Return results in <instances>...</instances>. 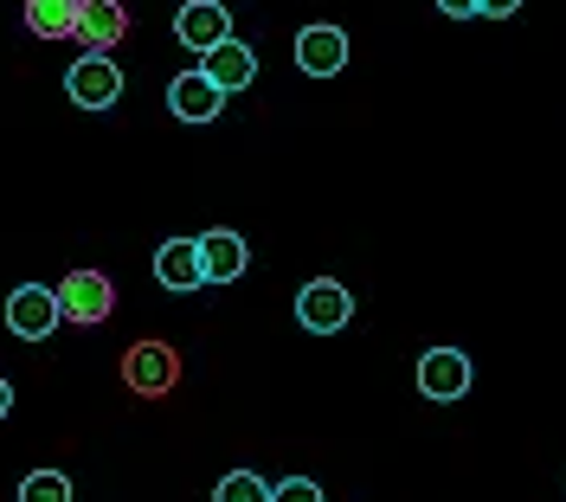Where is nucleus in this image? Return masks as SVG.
I'll return each instance as SVG.
<instances>
[{
    "label": "nucleus",
    "mask_w": 566,
    "mask_h": 502,
    "mask_svg": "<svg viewBox=\"0 0 566 502\" xmlns=\"http://www.w3.org/2000/svg\"><path fill=\"white\" fill-rule=\"evenodd\" d=\"M200 59H207L200 72H207L226 97H232V91H245L251 77H258V59H251V45H239V39H219V45H212V52H200Z\"/></svg>",
    "instance_id": "10"
},
{
    "label": "nucleus",
    "mask_w": 566,
    "mask_h": 502,
    "mask_svg": "<svg viewBox=\"0 0 566 502\" xmlns=\"http://www.w3.org/2000/svg\"><path fill=\"white\" fill-rule=\"evenodd\" d=\"M515 7H522V0H476V13H490V20H509Z\"/></svg>",
    "instance_id": "18"
},
{
    "label": "nucleus",
    "mask_w": 566,
    "mask_h": 502,
    "mask_svg": "<svg viewBox=\"0 0 566 502\" xmlns=\"http://www.w3.org/2000/svg\"><path fill=\"white\" fill-rule=\"evenodd\" d=\"M438 7H444L451 20H470V13H476V0H438Z\"/></svg>",
    "instance_id": "19"
},
{
    "label": "nucleus",
    "mask_w": 566,
    "mask_h": 502,
    "mask_svg": "<svg viewBox=\"0 0 566 502\" xmlns=\"http://www.w3.org/2000/svg\"><path fill=\"white\" fill-rule=\"evenodd\" d=\"M296 316H303V328H316V335H335L354 316V296L342 284H328V278H316V284H303V296H296Z\"/></svg>",
    "instance_id": "5"
},
{
    "label": "nucleus",
    "mask_w": 566,
    "mask_h": 502,
    "mask_svg": "<svg viewBox=\"0 0 566 502\" xmlns=\"http://www.w3.org/2000/svg\"><path fill=\"white\" fill-rule=\"evenodd\" d=\"M175 33H180V45L212 52L219 39H232V13H226L219 0H187V7H180V20H175Z\"/></svg>",
    "instance_id": "7"
},
{
    "label": "nucleus",
    "mask_w": 566,
    "mask_h": 502,
    "mask_svg": "<svg viewBox=\"0 0 566 502\" xmlns=\"http://www.w3.org/2000/svg\"><path fill=\"white\" fill-rule=\"evenodd\" d=\"M129 33V13L116 7V0H84L77 7V45H91V52H104V45H116V39Z\"/></svg>",
    "instance_id": "12"
},
{
    "label": "nucleus",
    "mask_w": 566,
    "mask_h": 502,
    "mask_svg": "<svg viewBox=\"0 0 566 502\" xmlns=\"http://www.w3.org/2000/svg\"><path fill=\"white\" fill-rule=\"evenodd\" d=\"M219 104H226V91H219L207 72H180L175 84H168V109H175L180 123H212Z\"/></svg>",
    "instance_id": "8"
},
{
    "label": "nucleus",
    "mask_w": 566,
    "mask_h": 502,
    "mask_svg": "<svg viewBox=\"0 0 566 502\" xmlns=\"http://www.w3.org/2000/svg\"><path fill=\"white\" fill-rule=\"evenodd\" d=\"M175 380H180V360H175L168 342H136V348L123 355V387H129V394L155 399V394H168Z\"/></svg>",
    "instance_id": "1"
},
{
    "label": "nucleus",
    "mask_w": 566,
    "mask_h": 502,
    "mask_svg": "<svg viewBox=\"0 0 566 502\" xmlns=\"http://www.w3.org/2000/svg\"><path fill=\"white\" fill-rule=\"evenodd\" d=\"M59 290H45V284H20L13 296H7V328L13 335H27V342H45L52 328H59Z\"/></svg>",
    "instance_id": "2"
},
{
    "label": "nucleus",
    "mask_w": 566,
    "mask_h": 502,
    "mask_svg": "<svg viewBox=\"0 0 566 502\" xmlns=\"http://www.w3.org/2000/svg\"><path fill=\"white\" fill-rule=\"evenodd\" d=\"M419 394L424 399H463L470 394V355L458 348H431L419 360Z\"/></svg>",
    "instance_id": "6"
},
{
    "label": "nucleus",
    "mask_w": 566,
    "mask_h": 502,
    "mask_svg": "<svg viewBox=\"0 0 566 502\" xmlns=\"http://www.w3.org/2000/svg\"><path fill=\"white\" fill-rule=\"evenodd\" d=\"M20 502H71V477L65 470H33L20 483Z\"/></svg>",
    "instance_id": "16"
},
{
    "label": "nucleus",
    "mask_w": 566,
    "mask_h": 502,
    "mask_svg": "<svg viewBox=\"0 0 566 502\" xmlns=\"http://www.w3.org/2000/svg\"><path fill=\"white\" fill-rule=\"evenodd\" d=\"M7 406H13V387H7V380H0V419H7Z\"/></svg>",
    "instance_id": "20"
},
{
    "label": "nucleus",
    "mask_w": 566,
    "mask_h": 502,
    "mask_svg": "<svg viewBox=\"0 0 566 502\" xmlns=\"http://www.w3.org/2000/svg\"><path fill=\"white\" fill-rule=\"evenodd\" d=\"M212 502H271V483L258 470H232V477H219Z\"/></svg>",
    "instance_id": "15"
},
{
    "label": "nucleus",
    "mask_w": 566,
    "mask_h": 502,
    "mask_svg": "<svg viewBox=\"0 0 566 502\" xmlns=\"http://www.w3.org/2000/svg\"><path fill=\"white\" fill-rule=\"evenodd\" d=\"M65 91L84 109H109L116 97H123V72H116V59H109V52H84V59L71 65Z\"/></svg>",
    "instance_id": "4"
},
{
    "label": "nucleus",
    "mask_w": 566,
    "mask_h": 502,
    "mask_svg": "<svg viewBox=\"0 0 566 502\" xmlns=\"http://www.w3.org/2000/svg\"><path fill=\"white\" fill-rule=\"evenodd\" d=\"M155 278L168 290H200L207 284V264H200V239H168L155 251Z\"/></svg>",
    "instance_id": "11"
},
{
    "label": "nucleus",
    "mask_w": 566,
    "mask_h": 502,
    "mask_svg": "<svg viewBox=\"0 0 566 502\" xmlns=\"http://www.w3.org/2000/svg\"><path fill=\"white\" fill-rule=\"evenodd\" d=\"M77 7L84 0H27V27L39 39H71L77 33Z\"/></svg>",
    "instance_id": "14"
},
{
    "label": "nucleus",
    "mask_w": 566,
    "mask_h": 502,
    "mask_svg": "<svg viewBox=\"0 0 566 502\" xmlns=\"http://www.w3.org/2000/svg\"><path fill=\"white\" fill-rule=\"evenodd\" d=\"M200 264H207V284H232L245 271V239L239 232H207L200 239Z\"/></svg>",
    "instance_id": "13"
},
{
    "label": "nucleus",
    "mask_w": 566,
    "mask_h": 502,
    "mask_svg": "<svg viewBox=\"0 0 566 502\" xmlns=\"http://www.w3.org/2000/svg\"><path fill=\"white\" fill-rule=\"evenodd\" d=\"M271 502H322V490L310 477H283L277 490H271Z\"/></svg>",
    "instance_id": "17"
},
{
    "label": "nucleus",
    "mask_w": 566,
    "mask_h": 502,
    "mask_svg": "<svg viewBox=\"0 0 566 502\" xmlns=\"http://www.w3.org/2000/svg\"><path fill=\"white\" fill-rule=\"evenodd\" d=\"M59 310H65V323H104L116 310V284L104 271H71L59 284Z\"/></svg>",
    "instance_id": "3"
},
{
    "label": "nucleus",
    "mask_w": 566,
    "mask_h": 502,
    "mask_svg": "<svg viewBox=\"0 0 566 502\" xmlns=\"http://www.w3.org/2000/svg\"><path fill=\"white\" fill-rule=\"evenodd\" d=\"M296 65L310 77H335L342 65H348V39H342V27H303V39H296Z\"/></svg>",
    "instance_id": "9"
}]
</instances>
